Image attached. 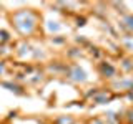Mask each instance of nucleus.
Wrapping results in <instances>:
<instances>
[]
</instances>
